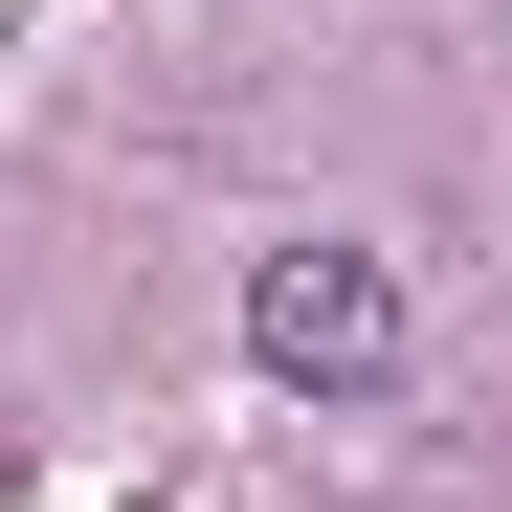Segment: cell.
I'll return each mask as SVG.
<instances>
[{"instance_id": "cell-1", "label": "cell", "mask_w": 512, "mask_h": 512, "mask_svg": "<svg viewBox=\"0 0 512 512\" xmlns=\"http://www.w3.org/2000/svg\"><path fill=\"white\" fill-rule=\"evenodd\" d=\"M245 357L312 379V401H357L401 357V268H379V245H268V268H245Z\"/></svg>"}]
</instances>
